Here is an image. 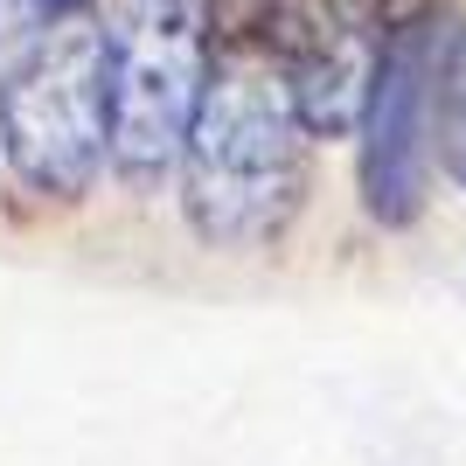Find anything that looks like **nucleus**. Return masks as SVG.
I'll return each mask as SVG.
<instances>
[{
    "label": "nucleus",
    "instance_id": "f257e3e1",
    "mask_svg": "<svg viewBox=\"0 0 466 466\" xmlns=\"http://www.w3.org/2000/svg\"><path fill=\"white\" fill-rule=\"evenodd\" d=\"M307 126L286 97V77L265 63H230L202 91L181 139L188 216L209 244H265L286 230L307 188Z\"/></svg>",
    "mask_w": 466,
    "mask_h": 466
},
{
    "label": "nucleus",
    "instance_id": "f03ea898",
    "mask_svg": "<svg viewBox=\"0 0 466 466\" xmlns=\"http://www.w3.org/2000/svg\"><path fill=\"white\" fill-rule=\"evenodd\" d=\"M209 21L202 0H118L105 28V112L112 160L126 175H154L181 154L202 105Z\"/></svg>",
    "mask_w": 466,
    "mask_h": 466
},
{
    "label": "nucleus",
    "instance_id": "7ed1b4c3",
    "mask_svg": "<svg viewBox=\"0 0 466 466\" xmlns=\"http://www.w3.org/2000/svg\"><path fill=\"white\" fill-rule=\"evenodd\" d=\"M7 160L35 195H84L112 147L105 112V28L63 21L21 56L0 97Z\"/></svg>",
    "mask_w": 466,
    "mask_h": 466
},
{
    "label": "nucleus",
    "instance_id": "20e7f679",
    "mask_svg": "<svg viewBox=\"0 0 466 466\" xmlns=\"http://www.w3.org/2000/svg\"><path fill=\"white\" fill-rule=\"evenodd\" d=\"M439 28L410 21L383 42L370 77V147H362V195L376 223H410L425 202V160H431V97H439Z\"/></svg>",
    "mask_w": 466,
    "mask_h": 466
},
{
    "label": "nucleus",
    "instance_id": "39448f33",
    "mask_svg": "<svg viewBox=\"0 0 466 466\" xmlns=\"http://www.w3.org/2000/svg\"><path fill=\"white\" fill-rule=\"evenodd\" d=\"M376 42L362 7H320V15L292 35L286 56V97L307 133H349L362 105H370V77H376Z\"/></svg>",
    "mask_w": 466,
    "mask_h": 466
},
{
    "label": "nucleus",
    "instance_id": "423d86ee",
    "mask_svg": "<svg viewBox=\"0 0 466 466\" xmlns=\"http://www.w3.org/2000/svg\"><path fill=\"white\" fill-rule=\"evenodd\" d=\"M431 126L446 147V175L466 188V28L452 35V49L439 56V97H431Z\"/></svg>",
    "mask_w": 466,
    "mask_h": 466
},
{
    "label": "nucleus",
    "instance_id": "0eeeda50",
    "mask_svg": "<svg viewBox=\"0 0 466 466\" xmlns=\"http://www.w3.org/2000/svg\"><path fill=\"white\" fill-rule=\"evenodd\" d=\"M63 0H0V42H21L42 15H56Z\"/></svg>",
    "mask_w": 466,
    "mask_h": 466
}]
</instances>
